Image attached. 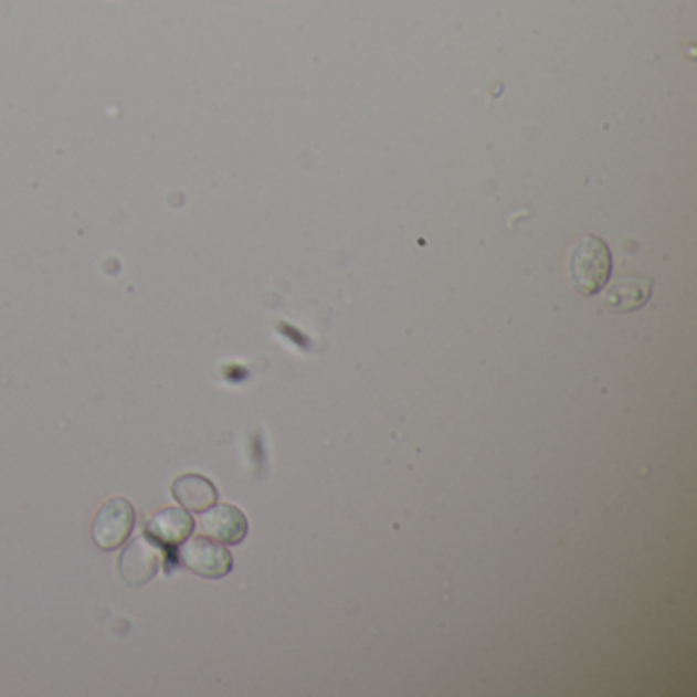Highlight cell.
Segmentation results:
<instances>
[{
  "mask_svg": "<svg viewBox=\"0 0 697 697\" xmlns=\"http://www.w3.org/2000/svg\"><path fill=\"white\" fill-rule=\"evenodd\" d=\"M172 495L180 506L197 514L205 511L218 501L215 485L203 475H194V473L178 477L172 483Z\"/></svg>",
  "mask_w": 697,
  "mask_h": 697,
  "instance_id": "8",
  "label": "cell"
},
{
  "mask_svg": "<svg viewBox=\"0 0 697 697\" xmlns=\"http://www.w3.org/2000/svg\"><path fill=\"white\" fill-rule=\"evenodd\" d=\"M178 559L189 571L207 579H221L233 569L230 550L209 536H194L191 540H184L178 550Z\"/></svg>",
  "mask_w": 697,
  "mask_h": 697,
  "instance_id": "2",
  "label": "cell"
},
{
  "mask_svg": "<svg viewBox=\"0 0 697 697\" xmlns=\"http://www.w3.org/2000/svg\"><path fill=\"white\" fill-rule=\"evenodd\" d=\"M201 530L223 545H240L247 534V518L240 507L219 504L209 507L201 516Z\"/></svg>",
  "mask_w": 697,
  "mask_h": 697,
  "instance_id": "5",
  "label": "cell"
},
{
  "mask_svg": "<svg viewBox=\"0 0 697 697\" xmlns=\"http://www.w3.org/2000/svg\"><path fill=\"white\" fill-rule=\"evenodd\" d=\"M651 291H653V281L651 278H641V276H622L614 281L605 295L603 302L620 314H629L636 311L651 299Z\"/></svg>",
  "mask_w": 697,
  "mask_h": 697,
  "instance_id": "7",
  "label": "cell"
},
{
  "mask_svg": "<svg viewBox=\"0 0 697 697\" xmlns=\"http://www.w3.org/2000/svg\"><path fill=\"white\" fill-rule=\"evenodd\" d=\"M136 526V509L127 499H110L96 511L93 540L101 550L122 547Z\"/></svg>",
  "mask_w": 697,
  "mask_h": 697,
  "instance_id": "3",
  "label": "cell"
},
{
  "mask_svg": "<svg viewBox=\"0 0 697 697\" xmlns=\"http://www.w3.org/2000/svg\"><path fill=\"white\" fill-rule=\"evenodd\" d=\"M192 528H194V521L184 511V507H166L156 516H151L146 524V530L150 534L151 540L165 547L182 545L191 536Z\"/></svg>",
  "mask_w": 697,
  "mask_h": 697,
  "instance_id": "6",
  "label": "cell"
},
{
  "mask_svg": "<svg viewBox=\"0 0 697 697\" xmlns=\"http://www.w3.org/2000/svg\"><path fill=\"white\" fill-rule=\"evenodd\" d=\"M162 564V550L148 538H136L119 559V573L129 588H144Z\"/></svg>",
  "mask_w": 697,
  "mask_h": 697,
  "instance_id": "4",
  "label": "cell"
},
{
  "mask_svg": "<svg viewBox=\"0 0 697 697\" xmlns=\"http://www.w3.org/2000/svg\"><path fill=\"white\" fill-rule=\"evenodd\" d=\"M612 276V252L602 237L581 235L569 254V278L579 295L593 297L605 288Z\"/></svg>",
  "mask_w": 697,
  "mask_h": 697,
  "instance_id": "1",
  "label": "cell"
}]
</instances>
